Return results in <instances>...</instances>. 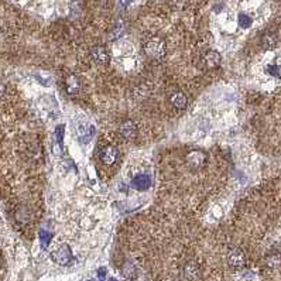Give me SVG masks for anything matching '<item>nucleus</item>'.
<instances>
[{
	"mask_svg": "<svg viewBox=\"0 0 281 281\" xmlns=\"http://www.w3.org/2000/svg\"><path fill=\"white\" fill-rule=\"evenodd\" d=\"M143 50L146 52L148 58L160 61L165 57L167 54V45L164 43L163 38L160 37H151L143 44Z\"/></svg>",
	"mask_w": 281,
	"mask_h": 281,
	"instance_id": "obj_1",
	"label": "nucleus"
},
{
	"mask_svg": "<svg viewBox=\"0 0 281 281\" xmlns=\"http://www.w3.org/2000/svg\"><path fill=\"white\" fill-rule=\"evenodd\" d=\"M222 62V57L218 51H214V50H209L205 54H202L200 58V62H198V67L201 69H215L221 65Z\"/></svg>",
	"mask_w": 281,
	"mask_h": 281,
	"instance_id": "obj_2",
	"label": "nucleus"
},
{
	"mask_svg": "<svg viewBox=\"0 0 281 281\" xmlns=\"http://www.w3.org/2000/svg\"><path fill=\"white\" fill-rule=\"evenodd\" d=\"M207 163V154L201 150H194L191 153H188L185 157V164L190 170L198 171L201 170Z\"/></svg>",
	"mask_w": 281,
	"mask_h": 281,
	"instance_id": "obj_3",
	"label": "nucleus"
},
{
	"mask_svg": "<svg viewBox=\"0 0 281 281\" xmlns=\"http://www.w3.org/2000/svg\"><path fill=\"white\" fill-rule=\"evenodd\" d=\"M52 261H55L59 266H68L72 260V252L68 244H61L55 247L51 253Z\"/></svg>",
	"mask_w": 281,
	"mask_h": 281,
	"instance_id": "obj_4",
	"label": "nucleus"
},
{
	"mask_svg": "<svg viewBox=\"0 0 281 281\" xmlns=\"http://www.w3.org/2000/svg\"><path fill=\"white\" fill-rule=\"evenodd\" d=\"M228 264L230 268L233 270H240L246 266V256L242 249L235 247V249H230L228 253Z\"/></svg>",
	"mask_w": 281,
	"mask_h": 281,
	"instance_id": "obj_5",
	"label": "nucleus"
},
{
	"mask_svg": "<svg viewBox=\"0 0 281 281\" xmlns=\"http://www.w3.org/2000/svg\"><path fill=\"white\" fill-rule=\"evenodd\" d=\"M90 58H92V61H93L97 65L105 67V65H108L109 61H111V54L108 51V48L104 47V45H95V47L90 50Z\"/></svg>",
	"mask_w": 281,
	"mask_h": 281,
	"instance_id": "obj_6",
	"label": "nucleus"
},
{
	"mask_svg": "<svg viewBox=\"0 0 281 281\" xmlns=\"http://www.w3.org/2000/svg\"><path fill=\"white\" fill-rule=\"evenodd\" d=\"M101 160L102 163L106 164V165H112L118 161L119 158V151L118 148L113 147V146H106L101 150Z\"/></svg>",
	"mask_w": 281,
	"mask_h": 281,
	"instance_id": "obj_7",
	"label": "nucleus"
},
{
	"mask_svg": "<svg viewBox=\"0 0 281 281\" xmlns=\"http://www.w3.org/2000/svg\"><path fill=\"white\" fill-rule=\"evenodd\" d=\"M119 133L125 140H133L134 137L137 136V127L134 125V122L126 120L119 127Z\"/></svg>",
	"mask_w": 281,
	"mask_h": 281,
	"instance_id": "obj_8",
	"label": "nucleus"
},
{
	"mask_svg": "<svg viewBox=\"0 0 281 281\" xmlns=\"http://www.w3.org/2000/svg\"><path fill=\"white\" fill-rule=\"evenodd\" d=\"M65 88H67L68 95H78L82 89L81 78L74 74L68 75L65 79Z\"/></svg>",
	"mask_w": 281,
	"mask_h": 281,
	"instance_id": "obj_9",
	"label": "nucleus"
},
{
	"mask_svg": "<svg viewBox=\"0 0 281 281\" xmlns=\"http://www.w3.org/2000/svg\"><path fill=\"white\" fill-rule=\"evenodd\" d=\"M170 101H171V105L178 109V111H182L186 108V104H188V101H186V97H185L182 92H179V90H175V92H172L170 97Z\"/></svg>",
	"mask_w": 281,
	"mask_h": 281,
	"instance_id": "obj_10",
	"label": "nucleus"
},
{
	"mask_svg": "<svg viewBox=\"0 0 281 281\" xmlns=\"http://www.w3.org/2000/svg\"><path fill=\"white\" fill-rule=\"evenodd\" d=\"M201 274V268L200 266L195 263V261H190V263H186L184 267V275L186 280L190 281H194L197 280L198 277H200Z\"/></svg>",
	"mask_w": 281,
	"mask_h": 281,
	"instance_id": "obj_11",
	"label": "nucleus"
},
{
	"mask_svg": "<svg viewBox=\"0 0 281 281\" xmlns=\"http://www.w3.org/2000/svg\"><path fill=\"white\" fill-rule=\"evenodd\" d=\"M148 185H150V178L147 175H137V177L133 179V186L136 190H139V191H144V190H147Z\"/></svg>",
	"mask_w": 281,
	"mask_h": 281,
	"instance_id": "obj_12",
	"label": "nucleus"
},
{
	"mask_svg": "<svg viewBox=\"0 0 281 281\" xmlns=\"http://www.w3.org/2000/svg\"><path fill=\"white\" fill-rule=\"evenodd\" d=\"M267 264L270 267H278L281 264V254L273 253L267 257Z\"/></svg>",
	"mask_w": 281,
	"mask_h": 281,
	"instance_id": "obj_13",
	"label": "nucleus"
},
{
	"mask_svg": "<svg viewBox=\"0 0 281 281\" xmlns=\"http://www.w3.org/2000/svg\"><path fill=\"white\" fill-rule=\"evenodd\" d=\"M237 22H239V26L243 27V29H247V27L252 26V19H250L247 15H244V13H240V15H239Z\"/></svg>",
	"mask_w": 281,
	"mask_h": 281,
	"instance_id": "obj_14",
	"label": "nucleus"
},
{
	"mask_svg": "<svg viewBox=\"0 0 281 281\" xmlns=\"http://www.w3.org/2000/svg\"><path fill=\"white\" fill-rule=\"evenodd\" d=\"M186 5H188V0H170V6L177 12L184 10L186 8Z\"/></svg>",
	"mask_w": 281,
	"mask_h": 281,
	"instance_id": "obj_15",
	"label": "nucleus"
},
{
	"mask_svg": "<svg viewBox=\"0 0 281 281\" xmlns=\"http://www.w3.org/2000/svg\"><path fill=\"white\" fill-rule=\"evenodd\" d=\"M275 43H277V38H275V36H273V34H266V36L263 37V45H264L266 48H271V47L275 45Z\"/></svg>",
	"mask_w": 281,
	"mask_h": 281,
	"instance_id": "obj_16",
	"label": "nucleus"
},
{
	"mask_svg": "<svg viewBox=\"0 0 281 281\" xmlns=\"http://www.w3.org/2000/svg\"><path fill=\"white\" fill-rule=\"evenodd\" d=\"M50 239H51V233L47 232V230H41L40 232V242L43 247H47V244L50 243Z\"/></svg>",
	"mask_w": 281,
	"mask_h": 281,
	"instance_id": "obj_17",
	"label": "nucleus"
},
{
	"mask_svg": "<svg viewBox=\"0 0 281 281\" xmlns=\"http://www.w3.org/2000/svg\"><path fill=\"white\" fill-rule=\"evenodd\" d=\"M267 71H268L270 74L273 75V76H275V78H280V76H281L280 68L277 67V65H270V67L267 68Z\"/></svg>",
	"mask_w": 281,
	"mask_h": 281,
	"instance_id": "obj_18",
	"label": "nucleus"
},
{
	"mask_svg": "<svg viewBox=\"0 0 281 281\" xmlns=\"http://www.w3.org/2000/svg\"><path fill=\"white\" fill-rule=\"evenodd\" d=\"M98 275H99V278H101V280H105V278H106V270H105V268H99Z\"/></svg>",
	"mask_w": 281,
	"mask_h": 281,
	"instance_id": "obj_19",
	"label": "nucleus"
},
{
	"mask_svg": "<svg viewBox=\"0 0 281 281\" xmlns=\"http://www.w3.org/2000/svg\"><path fill=\"white\" fill-rule=\"evenodd\" d=\"M3 92H5V85H3V83L0 82V97L3 95Z\"/></svg>",
	"mask_w": 281,
	"mask_h": 281,
	"instance_id": "obj_20",
	"label": "nucleus"
},
{
	"mask_svg": "<svg viewBox=\"0 0 281 281\" xmlns=\"http://www.w3.org/2000/svg\"><path fill=\"white\" fill-rule=\"evenodd\" d=\"M120 2H122V5H123V6H127V5H129L132 0H120Z\"/></svg>",
	"mask_w": 281,
	"mask_h": 281,
	"instance_id": "obj_21",
	"label": "nucleus"
},
{
	"mask_svg": "<svg viewBox=\"0 0 281 281\" xmlns=\"http://www.w3.org/2000/svg\"><path fill=\"white\" fill-rule=\"evenodd\" d=\"M109 281H116V280H115V278H112V280H109Z\"/></svg>",
	"mask_w": 281,
	"mask_h": 281,
	"instance_id": "obj_22",
	"label": "nucleus"
}]
</instances>
